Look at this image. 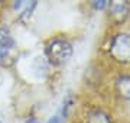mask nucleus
Instances as JSON below:
<instances>
[{
	"label": "nucleus",
	"instance_id": "1a4fd4ad",
	"mask_svg": "<svg viewBox=\"0 0 130 123\" xmlns=\"http://www.w3.org/2000/svg\"><path fill=\"white\" fill-rule=\"evenodd\" d=\"M107 3H108V0H91V6H93V9L95 10V12H103V10H106Z\"/></svg>",
	"mask_w": 130,
	"mask_h": 123
},
{
	"label": "nucleus",
	"instance_id": "f03ea898",
	"mask_svg": "<svg viewBox=\"0 0 130 123\" xmlns=\"http://www.w3.org/2000/svg\"><path fill=\"white\" fill-rule=\"evenodd\" d=\"M72 45L70 41H67L65 38H55L46 45L45 54H46L48 62L55 67H61L67 64L72 57Z\"/></svg>",
	"mask_w": 130,
	"mask_h": 123
},
{
	"label": "nucleus",
	"instance_id": "ddd939ff",
	"mask_svg": "<svg viewBox=\"0 0 130 123\" xmlns=\"http://www.w3.org/2000/svg\"><path fill=\"white\" fill-rule=\"evenodd\" d=\"M0 123H2V122H0Z\"/></svg>",
	"mask_w": 130,
	"mask_h": 123
},
{
	"label": "nucleus",
	"instance_id": "9d476101",
	"mask_svg": "<svg viewBox=\"0 0 130 123\" xmlns=\"http://www.w3.org/2000/svg\"><path fill=\"white\" fill-rule=\"evenodd\" d=\"M48 123H65V119L61 116V114H55V116H52L49 120H48Z\"/></svg>",
	"mask_w": 130,
	"mask_h": 123
},
{
	"label": "nucleus",
	"instance_id": "7ed1b4c3",
	"mask_svg": "<svg viewBox=\"0 0 130 123\" xmlns=\"http://www.w3.org/2000/svg\"><path fill=\"white\" fill-rule=\"evenodd\" d=\"M108 19L116 26H120L130 16V0H108L107 3Z\"/></svg>",
	"mask_w": 130,
	"mask_h": 123
},
{
	"label": "nucleus",
	"instance_id": "39448f33",
	"mask_svg": "<svg viewBox=\"0 0 130 123\" xmlns=\"http://www.w3.org/2000/svg\"><path fill=\"white\" fill-rule=\"evenodd\" d=\"M114 90L120 99L130 103V75H120L114 81Z\"/></svg>",
	"mask_w": 130,
	"mask_h": 123
},
{
	"label": "nucleus",
	"instance_id": "20e7f679",
	"mask_svg": "<svg viewBox=\"0 0 130 123\" xmlns=\"http://www.w3.org/2000/svg\"><path fill=\"white\" fill-rule=\"evenodd\" d=\"M14 41L7 29H0V59H6L9 54L13 51Z\"/></svg>",
	"mask_w": 130,
	"mask_h": 123
},
{
	"label": "nucleus",
	"instance_id": "9b49d317",
	"mask_svg": "<svg viewBox=\"0 0 130 123\" xmlns=\"http://www.w3.org/2000/svg\"><path fill=\"white\" fill-rule=\"evenodd\" d=\"M26 2H29V0H14L13 7H14V9H20V7H22V6L26 3Z\"/></svg>",
	"mask_w": 130,
	"mask_h": 123
},
{
	"label": "nucleus",
	"instance_id": "6e6552de",
	"mask_svg": "<svg viewBox=\"0 0 130 123\" xmlns=\"http://www.w3.org/2000/svg\"><path fill=\"white\" fill-rule=\"evenodd\" d=\"M35 7H36V0H32L30 6H29L28 9H26L23 13H22V16H20V20H22V22H28V19L32 16V12L35 10Z\"/></svg>",
	"mask_w": 130,
	"mask_h": 123
},
{
	"label": "nucleus",
	"instance_id": "f257e3e1",
	"mask_svg": "<svg viewBox=\"0 0 130 123\" xmlns=\"http://www.w3.org/2000/svg\"><path fill=\"white\" fill-rule=\"evenodd\" d=\"M108 57L121 65H130V33L117 32L108 43Z\"/></svg>",
	"mask_w": 130,
	"mask_h": 123
},
{
	"label": "nucleus",
	"instance_id": "f8f14e48",
	"mask_svg": "<svg viewBox=\"0 0 130 123\" xmlns=\"http://www.w3.org/2000/svg\"><path fill=\"white\" fill-rule=\"evenodd\" d=\"M25 123H38L36 120H28V122H25Z\"/></svg>",
	"mask_w": 130,
	"mask_h": 123
},
{
	"label": "nucleus",
	"instance_id": "423d86ee",
	"mask_svg": "<svg viewBox=\"0 0 130 123\" xmlns=\"http://www.w3.org/2000/svg\"><path fill=\"white\" fill-rule=\"evenodd\" d=\"M84 123H114L113 117L103 109H93L87 113Z\"/></svg>",
	"mask_w": 130,
	"mask_h": 123
},
{
	"label": "nucleus",
	"instance_id": "0eeeda50",
	"mask_svg": "<svg viewBox=\"0 0 130 123\" xmlns=\"http://www.w3.org/2000/svg\"><path fill=\"white\" fill-rule=\"evenodd\" d=\"M74 104H75L74 96L68 94L64 99V101H62V110H61V116H62L64 119H67L68 116H70V112H71V109L74 107Z\"/></svg>",
	"mask_w": 130,
	"mask_h": 123
}]
</instances>
